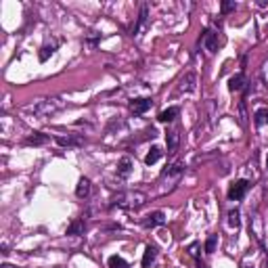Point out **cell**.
<instances>
[{"mask_svg":"<svg viewBox=\"0 0 268 268\" xmlns=\"http://www.w3.org/2000/svg\"><path fill=\"white\" fill-rule=\"evenodd\" d=\"M157 253H159L157 245H147L145 253H143V268H149L155 260H157Z\"/></svg>","mask_w":268,"mask_h":268,"instance_id":"4fadbf2b","label":"cell"},{"mask_svg":"<svg viewBox=\"0 0 268 268\" xmlns=\"http://www.w3.org/2000/svg\"><path fill=\"white\" fill-rule=\"evenodd\" d=\"M90 178H86V176H82L80 180H77V185H76V195L80 197V199H86V197L90 195Z\"/></svg>","mask_w":268,"mask_h":268,"instance_id":"5bb4252c","label":"cell"},{"mask_svg":"<svg viewBox=\"0 0 268 268\" xmlns=\"http://www.w3.org/2000/svg\"><path fill=\"white\" fill-rule=\"evenodd\" d=\"M166 224V214L161 210H155L151 214H147L143 218V227L145 229H157V227H164Z\"/></svg>","mask_w":268,"mask_h":268,"instance_id":"8992f818","label":"cell"},{"mask_svg":"<svg viewBox=\"0 0 268 268\" xmlns=\"http://www.w3.org/2000/svg\"><path fill=\"white\" fill-rule=\"evenodd\" d=\"M147 203V195L143 191H117L111 197L109 208L119 210H140Z\"/></svg>","mask_w":268,"mask_h":268,"instance_id":"6da1fadb","label":"cell"},{"mask_svg":"<svg viewBox=\"0 0 268 268\" xmlns=\"http://www.w3.org/2000/svg\"><path fill=\"white\" fill-rule=\"evenodd\" d=\"M199 46H203L208 51V55H214L218 48V34L214 30H206L199 38Z\"/></svg>","mask_w":268,"mask_h":268,"instance_id":"5b68a950","label":"cell"},{"mask_svg":"<svg viewBox=\"0 0 268 268\" xmlns=\"http://www.w3.org/2000/svg\"><path fill=\"white\" fill-rule=\"evenodd\" d=\"M249 187H251V182H249L248 178H239V180H235V182L230 185V189H229V199H230V201L243 199V197L248 195Z\"/></svg>","mask_w":268,"mask_h":268,"instance_id":"277c9868","label":"cell"},{"mask_svg":"<svg viewBox=\"0 0 268 268\" xmlns=\"http://www.w3.org/2000/svg\"><path fill=\"white\" fill-rule=\"evenodd\" d=\"M84 143H86V138L80 136V134H67V136H57V145L61 147H82Z\"/></svg>","mask_w":268,"mask_h":268,"instance_id":"9c48e42d","label":"cell"},{"mask_svg":"<svg viewBox=\"0 0 268 268\" xmlns=\"http://www.w3.org/2000/svg\"><path fill=\"white\" fill-rule=\"evenodd\" d=\"M189 253H191L195 260H199V245H197V243H191V245H189Z\"/></svg>","mask_w":268,"mask_h":268,"instance_id":"d4e9b609","label":"cell"},{"mask_svg":"<svg viewBox=\"0 0 268 268\" xmlns=\"http://www.w3.org/2000/svg\"><path fill=\"white\" fill-rule=\"evenodd\" d=\"M48 140H51V136H48V134H42V132H34V134H30V136L25 138V145L42 147V145H46Z\"/></svg>","mask_w":268,"mask_h":268,"instance_id":"e0dca14e","label":"cell"},{"mask_svg":"<svg viewBox=\"0 0 268 268\" xmlns=\"http://www.w3.org/2000/svg\"><path fill=\"white\" fill-rule=\"evenodd\" d=\"M2 268H11V266H2Z\"/></svg>","mask_w":268,"mask_h":268,"instance_id":"f1b7e54d","label":"cell"},{"mask_svg":"<svg viewBox=\"0 0 268 268\" xmlns=\"http://www.w3.org/2000/svg\"><path fill=\"white\" fill-rule=\"evenodd\" d=\"M61 107H63V103L59 101V98H42V101L30 105L25 111H32L36 117H48V115L57 114Z\"/></svg>","mask_w":268,"mask_h":268,"instance_id":"7a4b0ae2","label":"cell"},{"mask_svg":"<svg viewBox=\"0 0 268 268\" xmlns=\"http://www.w3.org/2000/svg\"><path fill=\"white\" fill-rule=\"evenodd\" d=\"M161 155H164V151H161V147L153 145L151 149H149V153H147V157H145V164H147V166H153V164H157V161L161 159Z\"/></svg>","mask_w":268,"mask_h":268,"instance_id":"d6986e66","label":"cell"},{"mask_svg":"<svg viewBox=\"0 0 268 268\" xmlns=\"http://www.w3.org/2000/svg\"><path fill=\"white\" fill-rule=\"evenodd\" d=\"M151 105H153V101L149 96H140V98H132L130 101V111L134 115H143L145 111H149L151 109Z\"/></svg>","mask_w":268,"mask_h":268,"instance_id":"52a82bcc","label":"cell"},{"mask_svg":"<svg viewBox=\"0 0 268 268\" xmlns=\"http://www.w3.org/2000/svg\"><path fill=\"white\" fill-rule=\"evenodd\" d=\"M229 227L230 229H239V227H241V211H239L237 208L229 211Z\"/></svg>","mask_w":268,"mask_h":268,"instance_id":"7402d4cb","label":"cell"},{"mask_svg":"<svg viewBox=\"0 0 268 268\" xmlns=\"http://www.w3.org/2000/svg\"><path fill=\"white\" fill-rule=\"evenodd\" d=\"M166 143H168V153L174 155L178 151V145H180V134L178 130H168L166 132Z\"/></svg>","mask_w":268,"mask_h":268,"instance_id":"7c38bea8","label":"cell"},{"mask_svg":"<svg viewBox=\"0 0 268 268\" xmlns=\"http://www.w3.org/2000/svg\"><path fill=\"white\" fill-rule=\"evenodd\" d=\"M178 114H180V109L174 105V107H168V109L161 111V114L157 115V119H159L161 124H170V122H174V119L178 117Z\"/></svg>","mask_w":268,"mask_h":268,"instance_id":"2e32d148","label":"cell"},{"mask_svg":"<svg viewBox=\"0 0 268 268\" xmlns=\"http://www.w3.org/2000/svg\"><path fill=\"white\" fill-rule=\"evenodd\" d=\"M253 124H256V128H262V126L268 124V109L266 107H260L256 114H253Z\"/></svg>","mask_w":268,"mask_h":268,"instance_id":"44dd1931","label":"cell"},{"mask_svg":"<svg viewBox=\"0 0 268 268\" xmlns=\"http://www.w3.org/2000/svg\"><path fill=\"white\" fill-rule=\"evenodd\" d=\"M57 46H59V42H51V44H44L40 48V63H44L48 61V57H53L55 51H57Z\"/></svg>","mask_w":268,"mask_h":268,"instance_id":"ffe728a7","label":"cell"},{"mask_svg":"<svg viewBox=\"0 0 268 268\" xmlns=\"http://www.w3.org/2000/svg\"><path fill=\"white\" fill-rule=\"evenodd\" d=\"M182 174H185V164L182 161H174L172 166H168L164 172H161V178H159V182H170V189L174 191L176 189V185L180 182V178H182Z\"/></svg>","mask_w":268,"mask_h":268,"instance_id":"3957f363","label":"cell"},{"mask_svg":"<svg viewBox=\"0 0 268 268\" xmlns=\"http://www.w3.org/2000/svg\"><path fill=\"white\" fill-rule=\"evenodd\" d=\"M84 230H86V220H84V218H76V220L67 227V235L77 237V235H84Z\"/></svg>","mask_w":268,"mask_h":268,"instance_id":"9a60e30c","label":"cell"},{"mask_svg":"<svg viewBox=\"0 0 268 268\" xmlns=\"http://www.w3.org/2000/svg\"><path fill=\"white\" fill-rule=\"evenodd\" d=\"M266 170H268V157H266Z\"/></svg>","mask_w":268,"mask_h":268,"instance_id":"83f0119b","label":"cell"},{"mask_svg":"<svg viewBox=\"0 0 268 268\" xmlns=\"http://www.w3.org/2000/svg\"><path fill=\"white\" fill-rule=\"evenodd\" d=\"M197 268H208V266H206V264H203V262H201V260H197Z\"/></svg>","mask_w":268,"mask_h":268,"instance_id":"4316f807","label":"cell"},{"mask_svg":"<svg viewBox=\"0 0 268 268\" xmlns=\"http://www.w3.org/2000/svg\"><path fill=\"white\" fill-rule=\"evenodd\" d=\"M237 9V2H222V13H230Z\"/></svg>","mask_w":268,"mask_h":268,"instance_id":"484cf974","label":"cell"},{"mask_svg":"<svg viewBox=\"0 0 268 268\" xmlns=\"http://www.w3.org/2000/svg\"><path fill=\"white\" fill-rule=\"evenodd\" d=\"M147 13H149V6H147V4H143V6H140V13H138V19H136V23H134L132 25V36H136V34L140 32V27H143L145 23H147Z\"/></svg>","mask_w":268,"mask_h":268,"instance_id":"ac0fdd59","label":"cell"},{"mask_svg":"<svg viewBox=\"0 0 268 268\" xmlns=\"http://www.w3.org/2000/svg\"><path fill=\"white\" fill-rule=\"evenodd\" d=\"M195 88H197V74L195 72H187L185 76L180 77L178 93H193Z\"/></svg>","mask_w":268,"mask_h":268,"instance_id":"ba28073f","label":"cell"},{"mask_svg":"<svg viewBox=\"0 0 268 268\" xmlns=\"http://www.w3.org/2000/svg\"><path fill=\"white\" fill-rule=\"evenodd\" d=\"M216 245H218V235H210L208 241H206V253H214Z\"/></svg>","mask_w":268,"mask_h":268,"instance_id":"cb8c5ba5","label":"cell"},{"mask_svg":"<svg viewBox=\"0 0 268 268\" xmlns=\"http://www.w3.org/2000/svg\"><path fill=\"white\" fill-rule=\"evenodd\" d=\"M107 266H109V268H130L128 262H126L122 256H111V258L107 260Z\"/></svg>","mask_w":268,"mask_h":268,"instance_id":"603a6c76","label":"cell"},{"mask_svg":"<svg viewBox=\"0 0 268 268\" xmlns=\"http://www.w3.org/2000/svg\"><path fill=\"white\" fill-rule=\"evenodd\" d=\"M229 90L230 93H239V90H248V80H245V74L239 72L229 80Z\"/></svg>","mask_w":268,"mask_h":268,"instance_id":"8fae6325","label":"cell"},{"mask_svg":"<svg viewBox=\"0 0 268 268\" xmlns=\"http://www.w3.org/2000/svg\"><path fill=\"white\" fill-rule=\"evenodd\" d=\"M132 168H134V161L132 157H128V155H124L122 159L117 161V178H128V176L132 174Z\"/></svg>","mask_w":268,"mask_h":268,"instance_id":"30bf717a","label":"cell"}]
</instances>
